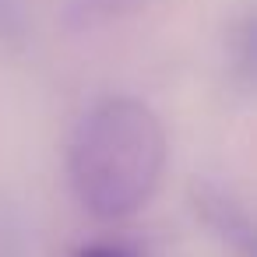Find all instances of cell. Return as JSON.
<instances>
[{"mask_svg": "<svg viewBox=\"0 0 257 257\" xmlns=\"http://www.w3.org/2000/svg\"><path fill=\"white\" fill-rule=\"evenodd\" d=\"M253 46H257V36H253V18H239L236 29L229 32V71L232 78L250 92L253 85Z\"/></svg>", "mask_w": 257, "mask_h": 257, "instance_id": "3", "label": "cell"}, {"mask_svg": "<svg viewBox=\"0 0 257 257\" xmlns=\"http://www.w3.org/2000/svg\"><path fill=\"white\" fill-rule=\"evenodd\" d=\"M74 257H141L131 243H120V239H99V243H85Z\"/></svg>", "mask_w": 257, "mask_h": 257, "instance_id": "5", "label": "cell"}, {"mask_svg": "<svg viewBox=\"0 0 257 257\" xmlns=\"http://www.w3.org/2000/svg\"><path fill=\"white\" fill-rule=\"evenodd\" d=\"M25 32L22 0H0V43H18Z\"/></svg>", "mask_w": 257, "mask_h": 257, "instance_id": "4", "label": "cell"}, {"mask_svg": "<svg viewBox=\"0 0 257 257\" xmlns=\"http://www.w3.org/2000/svg\"><path fill=\"white\" fill-rule=\"evenodd\" d=\"M190 204L211 236H218L239 257H253V222L232 190H225L222 183H211V180H194L190 183Z\"/></svg>", "mask_w": 257, "mask_h": 257, "instance_id": "2", "label": "cell"}, {"mask_svg": "<svg viewBox=\"0 0 257 257\" xmlns=\"http://www.w3.org/2000/svg\"><path fill=\"white\" fill-rule=\"evenodd\" d=\"M162 169L166 127L141 99H102L71 134L67 180L92 218L120 222L141 211L155 197Z\"/></svg>", "mask_w": 257, "mask_h": 257, "instance_id": "1", "label": "cell"}]
</instances>
